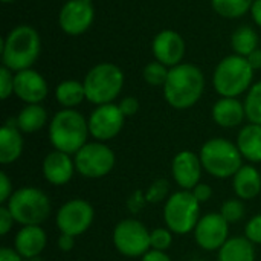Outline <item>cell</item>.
<instances>
[{
    "mask_svg": "<svg viewBox=\"0 0 261 261\" xmlns=\"http://www.w3.org/2000/svg\"><path fill=\"white\" fill-rule=\"evenodd\" d=\"M76 173L86 179H102L112 173L116 164L113 150L106 142H87L75 156Z\"/></svg>",
    "mask_w": 261,
    "mask_h": 261,
    "instance_id": "obj_9",
    "label": "cell"
},
{
    "mask_svg": "<svg viewBox=\"0 0 261 261\" xmlns=\"http://www.w3.org/2000/svg\"><path fill=\"white\" fill-rule=\"evenodd\" d=\"M49 87L41 73L26 69L14 73V95L26 104H40L46 99Z\"/></svg>",
    "mask_w": 261,
    "mask_h": 261,
    "instance_id": "obj_17",
    "label": "cell"
},
{
    "mask_svg": "<svg viewBox=\"0 0 261 261\" xmlns=\"http://www.w3.org/2000/svg\"><path fill=\"white\" fill-rule=\"evenodd\" d=\"M237 148L243 161L249 164H261V125L246 124L237 135Z\"/></svg>",
    "mask_w": 261,
    "mask_h": 261,
    "instance_id": "obj_23",
    "label": "cell"
},
{
    "mask_svg": "<svg viewBox=\"0 0 261 261\" xmlns=\"http://www.w3.org/2000/svg\"><path fill=\"white\" fill-rule=\"evenodd\" d=\"M213 119L223 128H234L243 124L246 119L245 102L239 98H220L213 106Z\"/></svg>",
    "mask_w": 261,
    "mask_h": 261,
    "instance_id": "obj_21",
    "label": "cell"
},
{
    "mask_svg": "<svg viewBox=\"0 0 261 261\" xmlns=\"http://www.w3.org/2000/svg\"><path fill=\"white\" fill-rule=\"evenodd\" d=\"M24 141L15 119H9L0 130V164L9 165L20 159Z\"/></svg>",
    "mask_w": 261,
    "mask_h": 261,
    "instance_id": "obj_20",
    "label": "cell"
},
{
    "mask_svg": "<svg viewBox=\"0 0 261 261\" xmlns=\"http://www.w3.org/2000/svg\"><path fill=\"white\" fill-rule=\"evenodd\" d=\"M14 191L15 190H12V182L9 176L5 171H0V203L6 205V202L11 199Z\"/></svg>",
    "mask_w": 261,
    "mask_h": 261,
    "instance_id": "obj_36",
    "label": "cell"
},
{
    "mask_svg": "<svg viewBox=\"0 0 261 261\" xmlns=\"http://www.w3.org/2000/svg\"><path fill=\"white\" fill-rule=\"evenodd\" d=\"M203 89V72L194 64L180 63L170 67V73L164 86V98L173 109L187 110L199 102Z\"/></svg>",
    "mask_w": 261,
    "mask_h": 261,
    "instance_id": "obj_1",
    "label": "cell"
},
{
    "mask_svg": "<svg viewBox=\"0 0 261 261\" xmlns=\"http://www.w3.org/2000/svg\"><path fill=\"white\" fill-rule=\"evenodd\" d=\"M3 3H12V2H15V0H2Z\"/></svg>",
    "mask_w": 261,
    "mask_h": 261,
    "instance_id": "obj_46",
    "label": "cell"
},
{
    "mask_svg": "<svg viewBox=\"0 0 261 261\" xmlns=\"http://www.w3.org/2000/svg\"><path fill=\"white\" fill-rule=\"evenodd\" d=\"M255 245L245 236L229 237L228 242L217 251V261H255Z\"/></svg>",
    "mask_w": 261,
    "mask_h": 261,
    "instance_id": "obj_24",
    "label": "cell"
},
{
    "mask_svg": "<svg viewBox=\"0 0 261 261\" xmlns=\"http://www.w3.org/2000/svg\"><path fill=\"white\" fill-rule=\"evenodd\" d=\"M164 223L176 236L194 232L200 220V203L188 190H179L164 202Z\"/></svg>",
    "mask_w": 261,
    "mask_h": 261,
    "instance_id": "obj_8",
    "label": "cell"
},
{
    "mask_svg": "<svg viewBox=\"0 0 261 261\" xmlns=\"http://www.w3.org/2000/svg\"><path fill=\"white\" fill-rule=\"evenodd\" d=\"M191 193H193V196L197 199V202H199L200 205H202V203H206V202L213 197V188H211V185L203 184V182L197 184V185L191 190Z\"/></svg>",
    "mask_w": 261,
    "mask_h": 261,
    "instance_id": "obj_39",
    "label": "cell"
},
{
    "mask_svg": "<svg viewBox=\"0 0 261 261\" xmlns=\"http://www.w3.org/2000/svg\"><path fill=\"white\" fill-rule=\"evenodd\" d=\"M93 220L95 210L84 199H70L64 202L55 214V225L60 234H69L72 237H78L89 231Z\"/></svg>",
    "mask_w": 261,
    "mask_h": 261,
    "instance_id": "obj_11",
    "label": "cell"
},
{
    "mask_svg": "<svg viewBox=\"0 0 261 261\" xmlns=\"http://www.w3.org/2000/svg\"><path fill=\"white\" fill-rule=\"evenodd\" d=\"M145 203H147L145 194H144L142 191H136V193L130 197V200H128V208H130L132 213H138Z\"/></svg>",
    "mask_w": 261,
    "mask_h": 261,
    "instance_id": "obj_40",
    "label": "cell"
},
{
    "mask_svg": "<svg viewBox=\"0 0 261 261\" xmlns=\"http://www.w3.org/2000/svg\"><path fill=\"white\" fill-rule=\"evenodd\" d=\"M141 261H171V257L167 252L150 249L145 255L141 257Z\"/></svg>",
    "mask_w": 261,
    "mask_h": 261,
    "instance_id": "obj_42",
    "label": "cell"
},
{
    "mask_svg": "<svg viewBox=\"0 0 261 261\" xmlns=\"http://www.w3.org/2000/svg\"><path fill=\"white\" fill-rule=\"evenodd\" d=\"M254 69L240 55L223 58L213 75V86L222 98H237L252 87Z\"/></svg>",
    "mask_w": 261,
    "mask_h": 261,
    "instance_id": "obj_6",
    "label": "cell"
},
{
    "mask_svg": "<svg viewBox=\"0 0 261 261\" xmlns=\"http://www.w3.org/2000/svg\"><path fill=\"white\" fill-rule=\"evenodd\" d=\"M14 93V73L8 67H0V98L8 99Z\"/></svg>",
    "mask_w": 261,
    "mask_h": 261,
    "instance_id": "obj_35",
    "label": "cell"
},
{
    "mask_svg": "<svg viewBox=\"0 0 261 261\" xmlns=\"http://www.w3.org/2000/svg\"><path fill=\"white\" fill-rule=\"evenodd\" d=\"M231 44L236 55L248 57L258 47V35L251 26H240L231 37Z\"/></svg>",
    "mask_w": 261,
    "mask_h": 261,
    "instance_id": "obj_27",
    "label": "cell"
},
{
    "mask_svg": "<svg viewBox=\"0 0 261 261\" xmlns=\"http://www.w3.org/2000/svg\"><path fill=\"white\" fill-rule=\"evenodd\" d=\"M151 49L156 61L165 64L167 67H174L180 64L185 57V40L179 32L164 29L154 37Z\"/></svg>",
    "mask_w": 261,
    "mask_h": 261,
    "instance_id": "obj_16",
    "label": "cell"
},
{
    "mask_svg": "<svg viewBox=\"0 0 261 261\" xmlns=\"http://www.w3.org/2000/svg\"><path fill=\"white\" fill-rule=\"evenodd\" d=\"M246 60H248V63H249V66L254 69V70H257V69H261V49H255L252 54H249L248 57H246Z\"/></svg>",
    "mask_w": 261,
    "mask_h": 261,
    "instance_id": "obj_44",
    "label": "cell"
},
{
    "mask_svg": "<svg viewBox=\"0 0 261 261\" xmlns=\"http://www.w3.org/2000/svg\"><path fill=\"white\" fill-rule=\"evenodd\" d=\"M251 15H252V20L257 23V26L261 28V0H254L251 6Z\"/></svg>",
    "mask_w": 261,
    "mask_h": 261,
    "instance_id": "obj_45",
    "label": "cell"
},
{
    "mask_svg": "<svg viewBox=\"0 0 261 261\" xmlns=\"http://www.w3.org/2000/svg\"><path fill=\"white\" fill-rule=\"evenodd\" d=\"M86 99L95 106L113 102L124 87L122 70L112 63H99L93 66L84 76Z\"/></svg>",
    "mask_w": 261,
    "mask_h": 261,
    "instance_id": "obj_7",
    "label": "cell"
},
{
    "mask_svg": "<svg viewBox=\"0 0 261 261\" xmlns=\"http://www.w3.org/2000/svg\"><path fill=\"white\" fill-rule=\"evenodd\" d=\"M168 73H170V69L165 64H162L159 61H151L144 67L142 76L147 84H150L153 87H159V86L164 87L167 83Z\"/></svg>",
    "mask_w": 261,
    "mask_h": 261,
    "instance_id": "obj_30",
    "label": "cell"
},
{
    "mask_svg": "<svg viewBox=\"0 0 261 261\" xmlns=\"http://www.w3.org/2000/svg\"><path fill=\"white\" fill-rule=\"evenodd\" d=\"M14 223H15V220L11 216L9 210L5 205H2L0 206V236H3V237L8 236L9 231L12 229Z\"/></svg>",
    "mask_w": 261,
    "mask_h": 261,
    "instance_id": "obj_37",
    "label": "cell"
},
{
    "mask_svg": "<svg viewBox=\"0 0 261 261\" xmlns=\"http://www.w3.org/2000/svg\"><path fill=\"white\" fill-rule=\"evenodd\" d=\"M41 173L44 180L54 187H63L69 184L76 173L73 156L58 150L49 151L41 162Z\"/></svg>",
    "mask_w": 261,
    "mask_h": 261,
    "instance_id": "obj_18",
    "label": "cell"
},
{
    "mask_svg": "<svg viewBox=\"0 0 261 261\" xmlns=\"http://www.w3.org/2000/svg\"><path fill=\"white\" fill-rule=\"evenodd\" d=\"M202 171L203 167L200 158L191 150L179 151L171 161V176L180 190L191 191L197 184H200Z\"/></svg>",
    "mask_w": 261,
    "mask_h": 261,
    "instance_id": "obj_15",
    "label": "cell"
},
{
    "mask_svg": "<svg viewBox=\"0 0 261 261\" xmlns=\"http://www.w3.org/2000/svg\"><path fill=\"white\" fill-rule=\"evenodd\" d=\"M232 188L236 197L242 200H252L261 193V173L252 164H243L232 177Z\"/></svg>",
    "mask_w": 261,
    "mask_h": 261,
    "instance_id": "obj_22",
    "label": "cell"
},
{
    "mask_svg": "<svg viewBox=\"0 0 261 261\" xmlns=\"http://www.w3.org/2000/svg\"><path fill=\"white\" fill-rule=\"evenodd\" d=\"M229 226L231 225L222 217L220 213H208L200 217L193 232L194 242L206 252L219 251L229 239Z\"/></svg>",
    "mask_w": 261,
    "mask_h": 261,
    "instance_id": "obj_13",
    "label": "cell"
},
{
    "mask_svg": "<svg viewBox=\"0 0 261 261\" xmlns=\"http://www.w3.org/2000/svg\"><path fill=\"white\" fill-rule=\"evenodd\" d=\"M15 121L21 133H35L47 124V112L41 104H26Z\"/></svg>",
    "mask_w": 261,
    "mask_h": 261,
    "instance_id": "obj_25",
    "label": "cell"
},
{
    "mask_svg": "<svg viewBox=\"0 0 261 261\" xmlns=\"http://www.w3.org/2000/svg\"><path fill=\"white\" fill-rule=\"evenodd\" d=\"M118 106H119V109H121V112L124 113L125 118L136 115L138 110H139V101L135 96H125V98H122Z\"/></svg>",
    "mask_w": 261,
    "mask_h": 261,
    "instance_id": "obj_38",
    "label": "cell"
},
{
    "mask_svg": "<svg viewBox=\"0 0 261 261\" xmlns=\"http://www.w3.org/2000/svg\"><path fill=\"white\" fill-rule=\"evenodd\" d=\"M252 3L254 0H211L214 11L225 18H239L251 12Z\"/></svg>",
    "mask_w": 261,
    "mask_h": 261,
    "instance_id": "obj_28",
    "label": "cell"
},
{
    "mask_svg": "<svg viewBox=\"0 0 261 261\" xmlns=\"http://www.w3.org/2000/svg\"><path fill=\"white\" fill-rule=\"evenodd\" d=\"M24 258L12 248H6L3 246L0 249V261H23Z\"/></svg>",
    "mask_w": 261,
    "mask_h": 261,
    "instance_id": "obj_43",
    "label": "cell"
},
{
    "mask_svg": "<svg viewBox=\"0 0 261 261\" xmlns=\"http://www.w3.org/2000/svg\"><path fill=\"white\" fill-rule=\"evenodd\" d=\"M245 110L246 119L251 124L261 125V81L252 84V87L248 90L245 98Z\"/></svg>",
    "mask_w": 261,
    "mask_h": 261,
    "instance_id": "obj_29",
    "label": "cell"
},
{
    "mask_svg": "<svg viewBox=\"0 0 261 261\" xmlns=\"http://www.w3.org/2000/svg\"><path fill=\"white\" fill-rule=\"evenodd\" d=\"M55 99L64 109H75L86 99L84 84L76 80L61 81L55 89Z\"/></svg>",
    "mask_w": 261,
    "mask_h": 261,
    "instance_id": "obj_26",
    "label": "cell"
},
{
    "mask_svg": "<svg viewBox=\"0 0 261 261\" xmlns=\"http://www.w3.org/2000/svg\"><path fill=\"white\" fill-rule=\"evenodd\" d=\"M95 20V8L92 0H67L58 15L60 28L67 35L84 34Z\"/></svg>",
    "mask_w": 261,
    "mask_h": 261,
    "instance_id": "obj_14",
    "label": "cell"
},
{
    "mask_svg": "<svg viewBox=\"0 0 261 261\" xmlns=\"http://www.w3.org/2000/svg\"><path fill=\"white\" fill-rule=\"evenodd\" d=\"M170 197V184L165 179H158L154 180L148 190L145 191V200L147 203H159L165 202Z\"/></svg>",
    "mask_w": 261,
    "mask_h": 261,
    "instance_id": "obj_33",
    "label": "cell"
},
{
    "mask_svg": "<svg viewBox=\"0 0 261 261\" xmlns=\"http://www.w3.org/2000/svg\"><path fill=\"white\" fill-rule=\"evenodd\" d=\"M57 246L61 252H70L75 246V237H72L69 234H60V237L57 240Z\"/></svg>",
    "mask_w": 261,
    "mask_h": 261,
    "instance_id": "obj_41",
    "label": "cell"
},
{
    "mask_svg": "<svg viewBox=\"0 0 261 261\" xmlns=\"http://www.w3.org/2000/svg\"><path fill=\"white\" fill-rule=\"evenodd\" d=\"M245 237L252 245H261V213L248 220L245 225Z\"/></svg>",
    "mask_w": 261,
    "mask_h": 261,
    "instance_id": "obj_34",
    "label": "cell"
},
{
    "mask_svg": "<svg viewBox=\"0 0 261 261\" xmlns=\"http://www.w3.org/2000/svg\"><path fill=\"white\" fill-rule=\"evenodd\" d=\"M219 213L222 214V217H223L229 225H232V223L240 222V220L245 217V214H246V206H245V202H243L242 199H239V197H236V199H228V200L223 202V205H222V208H220Z\"/></svg>",
    "mask_w": 261,
    "mask_h": 261,
    "instance_id": "obj_31",
    "label": "cell"
},
{
    "mask_svg": "<svg viewBox=\"0 0 261 261\" xmlns=\"http://www.w3.org/2000/svg\"><path fill=\"white\" fill-rule=\"evenodd\" d=\"M90 136L87 119L75 109L57 112L49 122V141L54 150L75 156Z\"/></svg>",
    "mask_w": 261,
    "mask_h": 261,
    "instance_id": "obj_2",
    "label": "cell"
},
{
    "mask_svg": "<svg viewBox=\"0 0 261 261\" xmlns=\"http://www.w3.org/2000/svg\"><path fill=\"white\" fill-rule=\"evenodd\" d=\"M5 206L20 226L41 225L52 213L49 196L35 187H21L15 190Z\"/></svg>",
    "mask_w": 261,
    "mask_h": 261,
    "instance_id": "obj_5",
    "label": "cell"
},
{
    "mask_svg": "<svg viewBox=\"0 0 261 261\" xmlns=\"http://www.w3.org/2000/svg\"><path fill=\"white\" fill-rule=\"evenodd\" d=\"M41 49V40L37 32L29 24L15 26L2 40V61L3 66L12 72H20L31 69L37 61Z\"/></svg>",
    "mask_w": 261,
    "mask_h": 261,
    "instance_id": "obj_3",
    "label": "cell"
},
{
    "mask_svg": "<svg viewBox=\"0 0 261 261\" xmlns=\"http://www.w3.org/2000/svg\"><path fill=\"white\" fill-rule=\"evenodd\" d=\"M199 158L203 171H206L211 177L222 180L232 179L243 165V158L237 148V144L225 138L208 139L202 145Z\"/></svg>",
    "mask_w": 261,
    "mask_h": 261,
    "instance_id": "obj_4",
    "label": "cell"
},
{
    "mask_svg": "<svg viewBox=\"0 0 261 261\" xmlns=\"http://www.w3.org/2000/svg\"><path fill=\"white\" fill-rule=\"evenodd\" d=\"M173 232L165 226V228H154L150 231V248L154 251H162L167 252L171 245H173Z\"/></svg>",
    "mask_w": 261,
    "mask_h": 261,
    "instance_id": "obj_32",
    "label": "cell"
},
{
    "mask_svg": "<svg viewBox=\"0 0 261 261\" xmlns=\"http://www.w3.org/2000/svg\"><path fill=\"white\" fill-rule=\"evenodd\" d=\"M47 245V234L40 225L21 226L14 237V249L24 258H37Z\"/></svg>",
    "mask_w": 261,
    "mask_h": 261,
    "instance_id": "obj_19",
    "label": "cell"
},
{
    "mask_svg": "<svg viewBox=\"0 0 261 261\" xmlns=\"http://www.w3.org/2000/svg\"><path fill=\"white\" fill-rule=\"evenodd\" d=\"M90 136L98 142H109L115 139L124 128L125 116L118 104H102L90 113L89 119Z\"/></svg>",
    "mask_w": 261,
    "mask_h": 261,
    "instance_id": "obj_12",
    "label": "cell"
},
{
    "mask_svg": "<svg viewBox=\"0 0 261 261\" xmlns=\"http://www.w3.org/2000/svg\"><path fill=\"white\" fill-rule=\"evenodd\" d=\"M115 249L128 258H138L145 255L150 248V231L136 219H124L116 223L113 229Z\"/></svg>",
    "mask_w": 261,
    "mask_h": 261,
    "instance_id": "obj_10",
    "label": "cell"
}]
</instances>
